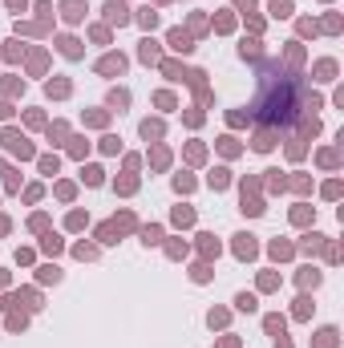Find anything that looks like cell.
I'll list each match as a JSON object with an SVG mask.
<instances>
[{
	"label": "cell",
	"mask_w": 344,
	"mask_h": 348,
	"mask_svg": "<svg viewBox=\"0 0 344 348\" xmlns=\"http://www.w3.org/2000/svg\"><path fill=\"white\" fill-rule=\"evenodd\" d=\"M300 97H304V81L287 77L272 61V65H263V89H259V102H255L251 114L259 121H267V126H280V121H291L300 114Z\"/></svg>",
	"instance_id": "obj_1"
},
{
	"label": "cell",
	"mask_w": 344,
	"mask_h": 348,
	"mask_svg": "<svg viewBox=\"0 0 344 348\" xmlns=\"http://www.w3.org/2000/svg\"><path fill=\"white\" fill-rule=\"evenodd\" d=\"M0 142H4L12 154H20V158H33V146H29V142H24L16 130H4V134H0Z\"/></svg>",
	"instance_id": "obj_2"
},
{
	"label": "cell",
	"mask_w": 344,
	"mask_h": 348,
	"mask_svg": "<svg viewBox=\"0 0 344 348\" xmlns=\"http://www.w3.org/2000/svg\"><path fill=\"white\" fill-rule=\"evenodd\" d=\"M106 20H110V24H126V20H130V12H126L121 0H110V4H106Z\"/></svg>",
	"instance_id": "obj_3"
},
{
	"label": "cell",
	"mask_w": 344,
	"mask_h": 348,
	"mask_svg": "<svg viewBox=\"0 0 344 348\" xmlns=\"http://www.w3.org/2000/svg\"><path fill=\"white\" fill-rule=\"evenodd\" d=\"M235 255L239 259H251L255 255V235H235Z\"/></svg>",
	"instance_id": "obj_4"
},
{
	"label": "cell",
	"mask_w": 344,
	"mask_h": 348,
	"mask_svg": "<svg viewBox=\"0 0 344 348\" xmlns=\"http://www.w3.org/2000/svg\"><path fill=\"white\" fill-rule=\"evenodd\" d=\"M170 49H178V53H190L194 45H190V37H186L182 29H174V33H170Z\"/></svg>",
	"instance_id": "obj_5"
},
{
	"label": "cell",
	"mask_w": 344,
	"mask_h": 348,
	"mask_svg": "<svg viewBox=\"0 0 344 348\" xmlns=\"http://www.w3.org/2000/svg\"><path fill=\"white\" fill-rule=\"evenodd\" d=\"M97 69H102V73H121V69H126V57H121V53H117V57H114V53H110V57L102 61Z\"/></svg>",
	"instance_id": "obj_6"
},
{
	"label": "cell",
	"mask_w": 344,
	"mask_h": 348,
	"mask_svg": "<svg viewBox=\"0 0 344 348\" xmlns=\"http://www.w3.org/2000/svg\"><path fill=\"white\" fill-rule=\"evenodd\" d=\"M251 146H255V150H272V146H276V134H272V130H259Z\"/></svg>",
	"instance_id": "obj_7"
},
{
	"label": "cell",
	"mask_w": 344,
	"mask_h": 348,
	"mask_svg": "<svg viewBox=\"0 0 344 348\" xmlns=\"http://www.w3.org/2000/svg\"><path fill=\"white\" fill-rule=\"evenodd\" d=\"M174 223H178V227H190V223H194V211H190V207H174Z\"/></svg>",
	"instance_id": "obj_8"
},
{
	"label": "cell",
	"mask_w": 344,
	"mask_h": 348,
	"mask_svg": "<svg viewBox=\"0 0 344 348\" xmlns=\"http://www.w3.org/2000/svg\"><path fill=\"white\" fill-rule=\"evenodd\" d=\"M263 328H267L272 336H284V316H267V320H263Z\"/></svg>",
	"instance_id": "obj_9"
},
{
	"label": "cell",
	"mask_w": 344,
	"mask_h": 348,
	"mask_svg": "<svg viewBox=\"0 0 344 348\" xmlns=\"http://www.w3.org/2000/svg\"><path fill=\"white\" fill-rule=\"evenodd\" d=\"M61 53H65V57H81V45H77L73 37H65V41H61Z\"/></svg>",
	"instance_id": "obj_10"
},
{
	"label": "cell",
	"mask_w": 344,
	"mask_h": 348,
	"mask_svg": "<svg viewBox=\"0 0 344 348\" xmlns=\"http://www.w3.org/2000/svg\"><path fill=\"white\" fill-rule=\"evenodd\" d=\"M142 138H162V121H142Z\"/></svg>",
	"instance_id": "obj_11"
},
{
	"label": "cell",
	"mask_w": 344,
	"mask_h": 348,
	"mask_svg": "<svg viewBox=\"0 0 344 348\" xmlns=\"http://www.w3.org/2000/svg\"><path fill=\"white\" fill-rule=\"evenodd\" d=\"M300 284H304V288H316V284H320V271L304 267V271H300Z\"/></svg>",
	"instance_id": "obj_12"
},
{
	"label": "cell",
	"mask_w": 344,
	"mask_h": 348,
	"mask_svg": "<svg viewBox=\"0 0 344 348\" xmlns=\"http://www.w3.org/2000/svg\"><path fill=\"white\" fill-rule=\"evenodd\" d=\"M235 304H239V312H255V295H247V291H239Z\"/></svg>",
	"instance_id": "obj_13"
},
{
	"label": "cell",
	"mask_w": 344,
	"mask_h": 348,
	"mask_svg": "<svg viewBox=\"0 0 344 348\" xmlns=\"http://www.w3.org/2000/svg\"><path fill=\"white\" fill-rule=\"evenodd\" d=\"M332 344H336V328H324L320 340H316V348H332Z\"/></svg>",
	"instance_id": "obj_14"
},
{
	"label": "cell",
	"mask_w": 344,
	"mask_h": 348,
	"mask_svg": "<svg viewBox=\"0 0 344 348\" xmlns=\"http://www.w3.org/2000/svg\"><path fill=\"white\" fill-rule=\"evenodd\" d=\"M142 243H146V247H150V243H162V227H146V231H142Z\"/></svg>",
	"instance_id": "obj_15"
},
{
	"label": "cell",
	"mask_w": 344,
	"mask_h": 348,
	"mask_svg": "<svg viewBox=\"0 0 344 348\" xmlns=\"http://www.w3.org/2000/svg\"><path fill=\"white\" fill-rule=\"evenodd\" d=\"M138 20H142V29H154V24H158V12H154V8H142Z\"/></svg>",
	"instance_id": "obj_16"
},
{
	"label": "cell",
	"mask_w": 344,
	"mask_h": 348,
	"mask_svg": "<svg viewBox=\"0 0 344 348\" xmlns=\"http://www.w3.org/2000/svg\"><path fill=\"white\" fill-rule=\"evenodd\" d=\"M227 182H231V178H227V170H223V166H219V170L211 174V186H215V190H223Z\"/></svg>",
	"instance_id": "obj_17"
},
{
	"label": "cell",
	"mask_w": 344,
	"mask_h": 348,
	"mask_svg": "<svg viewBox=\"0 0 344 348\" xmlns=\"http://www.w3.org/2000/svg\"><path fill=\"white\" fill-rule=\"evenodd\" d=\"M272 12L276 16H291V0H272Z\"/></svg>",
	"instance_id": "obj_18"
},
{
	"label": "cell",
	"mask_w": 344,
	"mask_h": 348,
	"mask_svg": "<svg viewBox=\"0 0 344 348\" xmlns=\"http://www.w3.org/2000/svg\"><path fill=\"white\" fill-rule=\"evenodd\" d=\"M81 12H85V8H81L77 0H69V4H65V16H69V20H81Z\"/></svg>",
	"instance_id": "obj_19"
},
{
	"label": "cell",
	"mask_w": 344,
	"mask_h": 348,
	"mask_svg": "<svg viewBox=\"0 0 344 348\" xmlns=\"http://www.w3.org/2000/svg\"><path fill=\"white\" fill-rule=\"evenodd\" d=\"M316 73H320V81H328V77L336 73V65H332V61H320V65H316Z\"/></svg>",
	"instance_id": "obj_20"
},
{
	"label": "cell",
	"mask_w": 344,
	"mask_h": 348,
	"mask_svg": "<svg viewBox=\"0 0 344 348\" xmlns=\"http://www.w3.org/2000/svg\"><path fill=\"white\" fill-rule=\"evenodd\" d=\"M199 239H203V251H207V255H219V243H215V235H199Z\"/></svg>",
	"instance_id": "obj_21"
},
{
	"label": "cell",
	"mask_w": 344,
	"mask_h": 348,
	"mask_svg": "<svg viewBox=\"0 0 344 348\" xmlns=\"http://www.w3.org/2000/svg\"><path fill=\"white\" fill-rule=\"evenodd\" d=\"M239 53H243V57H259V41H243V49H239Z\"/></svg>",
	"instance_id": "obj_22"
},
{
	"label": "cell",
	"mask_w": 344,
	"mask_h": 348,
	"mask_svg": "<svg viewBox=\"0 0 344 348\" xmlns=\"http://www.w3.org/2000/svg\"><path fill=\"white\" fill-rule=\"evenodd\" d=\"M57 280H61L57 267H41V284H57Z\"/></svg>",
	"instance_id": "obj_23"
},
{
	"label": "cell",
	"mask_w": 344,
	"mask_h": 348,
	"mask_svg": "<svg viewBox=\"0 0 344 348\" xmlns=\"http://www.w3.org/2000/svg\"><path fill=\"white\" fill-rule=\"evenodd\" d=\"M142 61H158V49H154V41H142Z\"/></svg>",
	"instance_id": "obj_24"
},
{
	"label": "cell",
	"mask_w": 344,
	"mask_h": 348,
	"mask_svg": "<svg viewBox=\"0 0 344 348\" xmlns=\"http://www.w3.org/2000/svg\"><path fill=\"white\" fill-rule=\"evenodd\" d=\"M272 255H276V259H287V255H291V247H287V243H280V239H276V243H272Z\"/></svg>",
	"instance_id": "obj_25"
},
{
	"label": "cell",
	"mask_w": 344,
	"mask_h": 348,
	"mask_svg": "<svg viewBox=\"0 0 344 348\" xmlns=\"http://www.w3.org/2000/svg\"><path fill=\"white\" fill-rule=\"evenodd\" d=\"M114 231H117L114 223H106V227H102V231H97V239H102V243H117V239H114Z\"/></svg>",
	"instance_id": "obj_26"
},
{
	"label": "cell",
	"mask_w": 344,
	"mask_h": 348,
	"mask_svg": "<svg viewBox=\"0 0 344 348\" xmlns=\"http://www.w3.org/2000/svg\"><path fill=\"white\" fill-rule=\"evenodd\" d=\"M16 300H24V308H41V300H37V291H20Z\"/></svg>",
	"instance_id": "obj_27"
},
{
	"label": "cell",
	"mask_w": 344,
	"mask_h": 348,
	"mask_svg": "<svg viewBox=\"0 0 344 348\" xmlns=\"http://www.w3.org/2000/svg\"><path fill=\"white\" fill-rule=\"evenodd\" d=\"M49 93H57V97H65V93H69V81H49Z\"/></svg>",
	"instance_id": "obj_28"
},
{
	"label": "cell",
	"mask_w": 344,
	"mask_h": 348,
	"mask_svg": "<svg viewBox=\"0 0 344 348\" xmlns=\"http://www.w3.org/2000/svg\"><path fill=\"white\" fill-rule=\"evenodd\" d=\"M126 102H130V93H126V89H114V93H110V106H126Z\"/></svg>",
	"instance_id": "obj_29"
},
{
	"label": "cell",
	"mask_w": 344,
	"mask_h": 348,
	"mask_svg": "<svg viewBox=\"0 0 344 348\" xmlns=\"http://www.w3.org/2000/svg\"><path fill=\"white\" fill-rule=\"evenodd\" d=\"M85 182H89V186H102V170H97V166H89V170H85Z\"/></svg>",
	"instance_id": "obj_30"
},
{
	"label": "cell",
	"mask_w": 344,
	"mask_h": 348,
	"mask_svg": "<svg viewBox=\"0 0 344 348\" xmlns=\"http://www.w3.org/2000/svg\"><path fill=\"white\" fill-rule=\"evenodd\" d=\"M150 162H154V166H158V170H162V166H166V162H170V154H166V150H154V158H150Z\"/></svg>",
	"instance_id": "obj_31"
},
{
	"label": "cell",
	"mask_w": 344,
	"mask_h": 348,
	"mask_svg": "<svg viewBox=\"0 0 344 348\" xmlns=\"http://www.w3.org/2000/svg\"><path fill=\"white\" fill-rule=\"evenodd\" d=\"M190 186H194V178H186V174H178V178H174V190H190Z\"/></svg>",
	"instance_id": "obj_32"
},
{
	"label": "cell",
	"mask_w": 344,
	"mask_h": 348,
	"mask_svg": "<svg viewBox=\"0 0 344 348\" xmlns=\"http://www.w3.org/2000/svg\"><path fill=\"white\" fill-rule=\"evenodd\" d=\"M320 243H324V235H308V239H304V247H308V251H320Z\"/></svg>",
	"instance_id": "obj_33"
},
{
	"label": "cell",
	"mask_w": 344,
	"mask_h": 348,
	"mask_svg": "<svg viewBox=\"0 0 344 348\" xmlns=\"http://www.w3.org/2000/svg\"><path fill=\"white\" fill-rule=\"evenodd\" d=\"M41 170H45V174H57V158H53V154H49V158H41Z\"/></svg>",
	"instance_id": "obj_34"
},
{
	"label": "cell",
	"mask_w": 344,
	"mask_h": 348,
	"mask_svg": "<svg viewBox=\"0 0 344 348\" xmlns=\"http://www.w3.org/2000/svg\"><path fill=\"white\" fill-rule=\"evenodd\" d=\"M45 251H53V255L61 251V239H57V235H49V239H45Z\"/></svg>",
	"instance_id": "obj_35"
},
{
	"label": "cell",
	"mask_w": 344,
	"mask_h": 348,
	"mask_svg": "<svg viewBox=\"0 0 344 348\" xmlns=\"http://www.w3.org/2000/svg\"><path fill=\"white\" fill-rule=\"evenodd\" d=\"M251 4H255V0H239V8H251Z\"/></svg>",
	"instance_id": "obj_36"
},
{
	"label": "cell",
	"mask_w": 344,
	"mask_h": 348,
	"mask_svg": "<svg viewBox=\"0 0 344 348\" xmlns=\"http://www.w3.org/2000/svg\"><path fill=\"white\" fill-rule=\"evenodd\" d=\"M8 4H12V8H24V0H8Z\"/></svg>",
	"instance_id": "obj_37"
},
{
	"label": "cell",
	"mask_w": 344,
	"mask_h": 348,
	"mask_svg": "<svg viewBox=\"0 0 344 348\" xmlns=\"http://www.w3.org/2000/svg\"><path fill=\"white\" fill-rule=\"evenodd\" d=\"M276 348H291V344H287V340H280V344H276Z\"/></svg>",
	"instance_id": "obj_38"
}]
</instances>
